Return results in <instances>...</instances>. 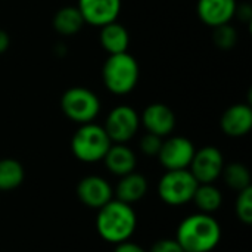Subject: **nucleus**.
Instances as JSON below:
<instances>
[{
    "mask_svg": "<svg viewBox=\"0 0 252 252\" xmlns=\"http://www.w3.org/2000/svg\"><path fill=\"white\" fill-rule=\"evenodd\" d=\"M235 15H238L242 21H250L252 18V9L250 4H242L241 7L239 6H236V12H235Z\"/></svg>",
    "mask_w": 252,
    "mask_h": 252,
    "instance_id": "nucleus-27",
    "label": "nucleus"
},
{
    "mask_svg": "<svg viewBox=\"0 0 252 252\" xmlns=\"http://www.w3.org/2000/svg\"><path fill=\"white\" fill-rule=\"evenodd\" d=\"M236 6V0H198L196 12L205 25L216 28L233 19Z\"/></svg>",
    "mask_w": 252,
    "mask_h": 252,
    "instance_id": "nucleus-13",
    "label": "nucleus"
},
{
    "mask_svg": "<svg viewBox=\"0 0 252 252\" xmlns=\"http://www.w3.org/2000/svg\"><path fill=\"white\" fill-rule=\"evenodd\" d=\"M137 227V216L131 205L118 199H111L97 210L96 230L99 236L109 244L130 241Z\"/></svg>",
    "mask_w": 252,
    "mask_h": 252,
    "instance_id": "nucleus-2",
    "label": "nucleus"
},
{
    "mask_svg": "<svg viewBox=\"0 0 252 252\" xmlns=\"http://www.w3.org/2000/svg\"><path fill=\"white\" fill-rule=\"evenodd\" d=\"M140 127V115L128 105L115 106L106 117L105 131L112 143H127Z\"/></svg>",
    "mask_w": 252,
    "mask_h": 252,
    "instance_id": "nucleus-7",
    "label": "nucleus"
},
{
    "mask_svg": "<svg viewBox=\"0 0 252 252\" xmlns=\"http://www.w3.org/2000/svg\"><path fill=\"white\" fill-rule=\"evenodd\" d=\"M198 185L199 183L192 176L189 168L168 170L158 183V195L167 205H185L192 201Z\"/></svg>",
    "mask_w": 252,
    "mask_h": 252,
    "instance_id": "nucleus-6",
    "label": "nucleus"
},
{
    "mask_svg": "<svg viewBox=\"0 0 252 252\" xmlns=\"http://www.w3.org/2000/svg\"><path fill=\"white\" fill-rule=\"evenodd\" d=\"M111 145L112 142L103 126H97L94 123L81 124L71 139V151L74 157L87 164L102 161Z\"/></svg>",
    "mask_w": 252,
    "mask_h": 252,
    "instance_id": "nucleus-4",
    "label": "nucleus"
},
{
    "mask_svg": "<svg viewBox=\"0 0 252 252\" xmlns=\"http://www.w3.org/2000/svg\"><path fill=\"white\" fill-rule=\"evenodd\" d=\"M149 252H185L176 239H161L157 241Z\"/></svg>",
    "mask_w": 252,
    "mask_h": 252,
    "instance_id": "nucleus-25",
    "label": "nucleus"
},
{
    "mask_svg": "<svg viewBox=\"0 0 252 252\" xmlns=\"http://www.w3.org/2000/svg\"><path fill=\"white\" fill-rule=\"evenodd\" d=\"M213 43L220 50L233 49L238 43V32H236L235 27H232L230 24L216 27L214 32H213Z\"/></svg>",
    "mask_w": 252,
    "mask_h": 252,
    "instance_id": "nucleus-22",
    "label": "nucleus"
},
{
    "mask_svg": "<svg viewBox=\"0 0 252 252\" xmlns=\"http://www.w3.org/2000/svg\"><path fill=\"white\" fill-rule=\"evenodd\" d=\"M10 46V38H9V34L0 28V55L4 53Z\"/></svg>",
    "mask_w": 252,
    "mask_h": 252,
    "instance_id": "nucleus-28",
    "label": "nucleus"
},
{
    "mask_svg": "<svg viewBox=\"0 0 252 252\" xmlns=\"http://www.w3.org/2000/svg\"><path fill=\"white\" fill-rule=\"evenodd\" d=\"M102 161L108 171L118 177L133 173L137 165L136 154L126 143H112Z\"/></svg>",
    "mask_w": 252,
    "mask_h": 252,
    "instance_id": "nucleus-15",
    "label": "nucleus"
},
{
    "mask_svg": "<svg viewBox=\"0 0 252 252\" xmlns=\"http://www.w3.org/2000/svg\"><path fill=\"white\" fill-rule=\"evenodd\" d=\"M195 145L183 136H173L162 140L158 159L161 165L168 170H186L189 168L195 155Z\"/></svg>",
    "mask_w": 252,
    "mask_h": 252,
    "instance_id": "nucleus-9",
    "label": "nucleus"
},
{
    "mask_svg": "<svg viewBox=\"0 0 252 252\" xmlns=\"http://www.w3.org/2000/svg\"><path fill=\"white\" fill-rule=\"evenodd\" d=\"M25 179V170L18 159H0V190L9 192L18 189Z\"/></svg>",
    "mask_w": 252,
    "mask_h": 252,
    "instance_id": "nucleus-20",
    "label": "nucleus"
},
{
    "mask_svg": "<svg viewBox=\"0 0 252 252\" xmlns=\"http://www.w3.org/2000/svg\"><path fill=\"white\" fill-rule=\"evenodd\" d=\"M162 145V137L155 136L152 133H146L139 143V148L142 151V154L148 155V157H158L159 149Z\"/></svg>",
    "mask_w": 252,
    "mask_h": 252,
    "instance_id": "nucleus-24",
    "label": "nucleus"
},
{
    "mask_svg": "<svg viewBox=\"0 0 252 252\" xmlns=\"http://www.w3.org/2000/svg\"><path fill=\"white\" fill-rule=\"evenodd\" d=\"M235 213L239 221L244 224L252 223V188H247L238 192V198L235 202Z\"/></svg>",
    "mask_w": 252,
    "mask_h": 252,
    "instance_id": "nucleus-23",
    "label": "nucleus"
},
{
    "mask_svg": "<svg viewBox=\"0 0 252 252\" xmlns=\"http://www.w3.org/2000/svg\"><path fill=\"white\" fill-rule=\"evenodd\" d=\"M61 109L68 120L77 124H89L100 112V100L86 87H71L61 97Z\"/></svg>",
    "mask_w": 252,
    "mask_h": 252,
    "instance_id": "nucleus-5",
    "label": "nucleus"
},
{
    "mask_svg": "<svg viewBox=\"0 0 252 252\" xmlns=\"http://www.w3.org/2000/svg\"><path fill=\"white\" fill-rule=\"evenodd\" d=\"M192 201L195 202L199 213L213 214L217 210H220L223 204V195L220 189L214 186V183H202L198 185Z\"/></svg>",
    "mask_w": 252,
    "mask_h": 252,
    "instance_id": "nucleus-19",
    "label": "nucleus"
},
{
    "mask_svg": "<svg viewBox=\"0 0 252 252\" xmlns=\"http://www.w3.org/2000/svg\"><path fill=\"white\" fill-rule=\"evenodd\" d=\"M99 41L105 52H108L109 55H117L127 52L130 44V35L123 24L114 21L100 27Z\"/></svg>",
    "mask_w": 252,
    "mask_h": 252,
    "instance_id": "nucleus-17",
    "label": "nucleus"
},
{
    "mask_svg": "<svg viewBox=\"0 0 252 252\" xmlns=\"http://www.w3.org/2000/svg\"><path fill=\"white\" fill-rule=\"evenodd\" d=\"M140 126L159 137L170 136L176 127V115L165 103H151L140 115Z\"/></svg>",
    "mask_w": 252,
    "mask_h": 252,
    "instance_id": "nucleus-12",
    "label": "nucleus"
},
{
    "mask_svg": "<svg viewBox=\"0 0 252 252\" xmlns=\"http://www.w3.org/2000/svg\"><path fill=\"white\" fill-rule=\"evenodd\" d=\"M77 196L83 205L99 210L114 199V189L106 179L100 176H87L77 185Z\"/></svg>",
    "mask_w": 252,
    "mask_h": 252,
    "instance_id": "nucleus-10",
    "label": "nucleus"
},
{
    "mask_svg": "<svg viewBox=\"0 0 252 252\" xmlns=\"http://www.w3.org/2000/svg\"><path fill=\"white\" fill-rule=\"evenodd\" d=\"M148 193V180L140 173H128L123 177H120V182L115 188V199L126 202L128 205L139 202L145 198Z\"/></svg>",
    "mask_w": 252,
    "mask_h": 252,
    "instance_id": "nucleus-16",
    "label": "nucleus"
},
{
    "mask_svg": "<svg viewBox=\"0 0 252 252\" xmlns=\"http://www.w3.org/2000/svg\"><path fill=\"white\" fill-rule=\"evenodd\" d=\"M220 127L226 136L242 137L252 128V109L248 103H235L227 108L220 120Z\"/></svg>",
    "mask_w": 252,
    "mask_h": 252,
    "instance_id": "nucleus-14",
    "label": "nucleus"
},
{
    "mask_svg": "<svg viewBox=\"0 0 252 252\" xmlns=\"http://www.w3.org/2000/svg\"><path fill=\"white\" fill-rule=\"evenodd\" d=\"M221 177L224 179V183L236 192L251 188V173L245 164L230 162L229 165H224Z\"/></svg>",
    "mask_w": 252,
    "mask_h": 252,
    "instance_id": "nucleus-21",
    "label": "nucleus"
},
{
    "mask_svg": "<svg viewBox=\"0 0 252 252\" xmlns=\"http://www.w3.org/2000/svg\"><path fill=\"white\" fill-rule=\"evenodd\" d=\"M114 252H146L140 245L134 244V242H130V241H126V242H121L115 247V251Z\"/></svg>",
    "mask_w": 252,
    "mask_h": 252,
    "instance_id": "nucleus-26",
    "label": "nucleus"
},
{
    "mask_svg": "<svg viewBox=\"0 0 252 252\" xmlns=\"http://www.w3.org/2000/svg\"><path fill=\"white\" fill-rule=\"evenodd\" d=\"M77 7L86 24L100 28L117 21L121 12V0H78Z\"/></svg>",
    "mask_w": 252,
    "mask_h": 252,
    "instance_id": "nucleus-11",
    "label": "nucleus"
},
{
    "mask_svg": "<svg viewBox=\"0 0 252 252\" xmlns=\"http://www.w3.org/2000/svg\"><path fill=\"white\" fill-rule=\"evenodd\" d=\"M174 239L185 252H211L220 244L221 227L211 214L196 213L179 224Z\"/></svg>",
    "mask_w": 252,
    "mask_h": 252,
    "instance_id": "nucleus-1",
    "label": "nucleus"
},
{
    "mask_svg": "<svg viewBox=\"0 0 252 252\" xmlns=\"http://www.w3.org/2000/svg\"><path fill=\"white\" fill-rule=\"evenodd\" d=\"M223 167L224 158L220 149L216 146H204L195 151V155L189 165V171L199 185L214 183L219 177H221Z\"/></svg>",
    "mask_w": 252,
    "mask_h": 252,
    "instance_id": "nucleus-8",
    "label": "nucleus"
},
{
    "mask_svg": "<svg viewBox=\"0 0 252 252\" xmlns=\"http://www.w3.org/2000/svg\"><path fill=\"white\" fill-rule=\"evenodd\" d=\"M84 24L86 22L83 19V15L77 6L61 7L53 15V19H52V25L55 31L61 35H74L83 28Z\"/></svg>",
    "mask_w": 252,
    "mask_h": 252,
    "instance_id": "nucleus-18",
    "label": "nucleus"
},
{
    "mask_svg": "<svg viewBox=\"0 0 252 252\" xmlns=\"http://www.w3.org/2000/svg\"><path fill=\"white\" fill-rule=\"evenodd\" d=\"M139 74V63L128 52L109 55L102 68L105 87L117 96L130 93L137 86Z\"/></svg>",
    "mask_w": 252,
    "mask_h": 252,
    "instance_id": "nucleus-3",
    "label": "nucleus"
}]
</instances>
